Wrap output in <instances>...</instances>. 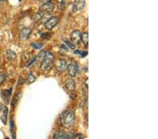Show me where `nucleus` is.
I'll use <instances>...</instances> for the list:
<instances>
[{
	"label": "nucleus",
	"mask_w": 158,
	"mask_h": 139,
	"mask_svg": "<svg viewBox=\"0 0 158 139\" xmlns=\"http://www.w3.org/2000/svg\"><path fill=\"white\" fill-rule=\"evenodd\" d=\"M60 121L63 126L66 128H70L75 124V117L74 112L71 110H66L62 112L60 115Z\"/></svg>",
	"instance_id": "1"
},
{
	"label": "nucleus",
	"mask_w": 158,
	"mask_h": 139,
	"mask_svg": "<svg viewBox=\"0 0 158 139\" xmlns=\"http://www.w3.org/2000/svg\"><path fill=\"white\" fill-rule=\"evenodd\" d=\"M54 56L51 51H46L41 63V70L43 71L49 70L52 68L54 63Z\"/></svg>",
	"instance_id": "2"
},
{
	"label": "nucleus",
	"mask_w": 158,
	"mask_h": 139,
	"mask_svg": "<svg viewBox=\"0 0 158 139\" xmlns=\"http://www.w3.org/2000/svg\"><path fill=\"white\" fill-rule=\"evenodd\" d=\"M67 69H68V74L72 77H75L79 73V66L75 63H70V65H68Z\"/></svg>",
	"instance_id": "3"
},
{
	"label": "nucleus",
	"mask_w": 158,
	"mask_h": 139,
	"mask_svg": "<svg viewBox=\"0 0 158 139\" xmlns=\"http://www.w3.org/2000/svg\"><path fill=\"white\" fill-rule=\"evenodd\" d=\"M58 22V19L56 17H51L45 22L44 27H45L46 30H51L57 25Z\"/></svg>",
	"instance_id": "4"
},
{
	"label": "nucleus",
	"mask_w": 158,
	"mask_h": 139,
	"mask_svg": "<svg viewBox=\"0 0 158 139\" xmlns=\"http://www.w3.org/2000/svg\"><path fill=\"white\" fill-rule=\"evenodd\" d=\"M31 34H32V30H30V28L24 27L20 32L19 37L23 41H26V40H27L28 39L30 38Z\"/></svg>",
	"instance_id": "5"
},
{
	"label": "nucleus",
	"mask_w": 158,
	"mask_h": 139,
	"mask_svg": "<svg viewBox=\"0 0 158 139\" xmlns=\"http://www.w3.org/2000/svg\"><path fill=\"white\" fill-rule=\"evenodd\" d=\"M68 66L67 62L63 59H58L56 63V68L60 72H65L68 68Z\"/></svg>",
	"instance_id": "6"
},
{
	"label": "nucleus",
	"mask_w": 158,
	"mask_h": 139,
	"mask_svg": "<svg viewBox=\"0 0 158 139\" xmlns=\"http://www.w3.org/2000/svg\"><path fill=\"white\" fill-rule=\"evenodd\" d=\"M81 36L82 34L79 32V30H75L70 35L71 41L75 45V44H78L79 43V41H81Z\"/></svg>",
	"instance_id": "7"
},
{
	"label": "nucleus",
	"mask_w": 158,
	"mask_h": 139,
	"mask_svg": "<svg viewBox=\"0 0 158 139\" xmlns=\"http://www.w3.org/2000/svg\"><path fill=\"white\" fill-rule=\"evenodd\" d=\"M85 0H75L72 4L74 11H79L85 7Z\"/></svg>",
	"instance_id": "8"
},
{
	"label": "nucleus",
	"mask_w": 158,
	"mask_h": 139,
	"mask_svg": "<svg viewBox=\"0 0 158 139\" xmlns=\"http://www.w3.org/2000/svg\"><path fill=\"white\" fill-rule=\"evenodd\" d=\"M54 8V4L50 2H48L45 3L43 5L41 6V10L44 12H46V13H49V12H51L52 11V10Z\"/></svg>",
	"instance_id": "9"
},
{
	"label": "nucleus",
	"mask_w": 158,
	"mask_h": 139,
	"mask_svg": "<svg viewBox=\"0 0 158 139\" xmlns=\"http://www.w3.org/2000/svg\"><path fill=\"white\" fill-rule=\"evenodd\" d=\"M53 138L55 139L68 138V135L67 134H65V132H63V131H57L56 132H55V134H54Z\"/></svg>",
	"instance_id": "10"
},
{
	"label": "nucleus",
	"mask_w": 158,
	"mask_h": 139,
	"mask_svg": "<svg viewBox=\"0 0 158 139\" xmlns=\"http://www.w3.org/2000/svg\"><path fill=\"white\" fill-rule=\"evenodd\" d=\"M66 88L69 91H72L75 89V80L72 79H68L66 82Z\"/></svg>",
	"instance_id": "11"
},
{
	"label": "nucleus",
	"mask_w": 158,
	"mask_h": 139,
	"mask_svg": "<svg viewBox=\"0 0 158 139\" xmlns=\"http://www.w3.org/2000/svg\"><path fill=\"white\" fill-rule=\"evenodd\" d=\"M6 56L10 60H14L16 58V53L11 49H8L6 51Z\"/></svg>",
	"instance_id": "12"
},
{
	"label": "nucleus",
	"mask_w": 158,
	"mask_h": 139,
	"mask_svg": "<svg viewBox=\"0 0 158 139\" xmlns=\"http://www.w3.org/2000/svg\"><path fill=\"white\" fill-rule=\"evenodd\" d=\"M81 40L83 42V44L86 47L88 46V44H89V34L88 33H85L84 34H82L81 36Z\"/></svg>",
	"instance_id": "13"
},
{
	"label": "nucleus",
	"mask_w": 158,
	"mask_h": 139,
	"mask_svg": "<svg viewBox=\"0 0 158 139\" xmlns=\"http://www.w3.org/2000/svg\"><path fill=\"white\" fill-rule=\"evenodd\" d=\"M10 130H11V134H12V138H16V126H15V123H14V120H11L10 122Z\"/></svg>",
	"instance_id": "14"
},
{
	"label": "nucleus",
	"mask_w": 158,
	"mask_h": 139,
	"mask_svg": "<svg viewBox=\"0 0 158 139\" xmlns=\"http://www.w3.org/2000/svg\"><path fill=\"white\" fill-rule=\"evenodd\" d=\"M35 77L33 75L32 73H30L29 74H28V76H27V83L28 84H32V83H33V82L35 81Z\"/></svg>",
	"instance_id": "15"
},
{
	"label": "nucleus",
	"mask_w": 158,
	"mask_h": 139,
	"mask_svg": "<svg viewBox=\"0 0 158 139\" xmlns=\"http://www.w3.org/2000/svg\"><path fill=\"white\" fill-rule=\"evenodd\" d=\"M7 113H8V108H7L6 107H5L4 110V113H3L2 117V118H1V120H2V121L3 123H4V124H6V117H7Z\"/></svg>",
	"instance_id": "16"
},
{
	"label": "nucleus",
	"mask_w": 158,
	"mask_h": 139,
	"mask_svg": "<svg viewBox=\"0 0 158 139\" xmlns=\"http://www.w3.org/2000/svg\"><path fill=\"white\" fill-rule=\"evenodd\" d=\"M31 46L33 47V49H41L44 46V45H43V44H41V43L33 42V43H31Z\"/></svg>",
	"instance_id": "17"
},
{
	"label": "nucleus",
	"mask_w": 158,
	"mask_h": 139,
	"mask_svg": "<svg viewBox=\"0 0 158 139\" xmlns=\"http://www.w3.org/2000/svg\"><path fill=\"white\" fill-rule=\"evenodd\" d=\"M41 18H42V14H41L40 12L36 13V14L32 17V18H33V20H38L41 19Z\"/></svg>",
	"instance_id": "18"
},
{
	"label": "nucleus",
	"mask_w": 158,
	"mask_h": 139,
	"mask_svg": "<svg viewBox=\"0 0 158 139\" xmlns=\"http://www.w3.org/2000/svg\"><path fill=\"white\" fill-rule=\"evenodd\" d=\"M6 79V75L3 72H0V84H2Z\"/></svg>",
	"instance_id": "19"
},
{
	"label": "nucleus",
	"mask_w": 158,
	"mask_h": 139,
	"mask_svg": "<svg viewBox=\"0 0 158 139\" xmlns=\"http://www.w3.org/2000/svg\"><path fill=\"white\" fill-rule=\"evenodd\" d=\"M75 54H77V55H81V56L82 57H85L87 55L88 52L87 51H77V50H76V51H75V52H74Z\"/></svg>",
	"instance_id": "20"
},
{
	"label": "nucleus",
	"mask_w": 158,
	"mask_h": 139,
	"mask_svg": "<svg viewBox=\"0 0 158 139\" xmlns=\"http://www.w3.org/2000/svg\"><path fill=\"white\" fill-rule=\"evenodd\" d=\"M64 41L66 42V44H67L71 49H75V44H74L71 41H69V40H64Z\"/></svg>",
	"instance_id": "21"
},
{
	"label": "nucleus",
	"mask_w": 158,
	"mask_h": 139,
	"mask_svg": "<svg viewBox=\"0 0 158 139\" xmlns=\"http://www.w3.org/2000/svg\"><path fill=\"white\" fill-rule=\"evenodd\" d=\"M36 59H37V57H35V58H33V59H32V60H31L30 63H28V64H27V68H28V67H30V66H31V65H32V64H33V63H34V62H35Z\"/></svg>",
	"instance_id": "22"
},
{
	"label": "nucleus",
	"mask_w": 158,
	"mask_h": 139,
	"mask_svg": "<svg viewBox=\"0 0 158 139\" xmlns=\"http://www.w3.org/2000/svg\"><path fill=\"white\" fill-rule=\"evenodd\" d=\"M88 81H89V79L87 78V79H86V81H85V85H86V87H87V89L88 87H89V86H88Z\"/></svg>",
	"instance_id": "23"
},
{
	"label": "nucleus",
	"mask_w": 158,
	"mask_h": 139,
	"mask_svg": "<svg viewBox=\"0 0 158 139\" xmlns=\"http://www.w3.org/2000/svg\"><path fill=\"white\" fill-rule=\"evenodd\" d=\"M1 1H6V0H1Z\"/></svg>",
	"instance_id": "24"
}]
</instances>
